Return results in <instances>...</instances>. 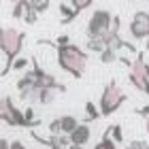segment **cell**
Listing matches in <instances>:
<instances>
[{
	"mask_svg": "<svg viewBox=\"0 0 149 149\" xmlns=\"http://www.w3.org/2000/svg\"><path fill=\"white\" fill-rule=\"evenodd\" d=\"M58 53V66L64 72L72 74L74 79H81L87 68V51H83L77 45H66V47H56Z\"/></svg>",
	"mask_w": 149,
	"mask_h": 149,
	"instance_id": "1",
	"label": "cell"
},
{
	"mask_svg": "<svg viewBox=\"0 0 149 149\" xmlns=\"http://www.w3.org/2000/svg\"><path fill=\"white\" fill-rule=\"evenodd\" d=\"M24 40H26V34L17 28H9L4 26L0 30V49H2V56H4V66H2V77L9 74V70L13 68L15 60L19 58L22 53V47H24Z\"/></svg>",
	"mask_w": 149,
	"mask_h": 149,
	"instance_id": "2",
	"label": "cell"
},
{
	"mask_svg": "<svg viewBox=\"0 0 149 149\" xmlns=\"http://www.w3.org/2000/svg\"><path fill=\"white\" fill-rule=\"evenodd\" d=\"M126 98H128V96L124 94V90L115 83V79L109 81V83L104 85L102 94H100V113H102V117H107V115H113L121 104L126 102Z\"/></svg>",
	"mask_w": 149,
	"mask_h": 149,
	"instance_id": "3",
	"label": "cell"
},
{
	"mask_svg": "<svg viewBox=\"0 0 149 149\" xmlns=\"http://www.w3.org/2000/svg\"><path fill=\"white\" fill-rule=\"evenodd\" d=\"M128 81H130V85H134L139 92H143V94L149 96V64H147L143 51H139L136 58H134L130 70H128Z\"/></svg>",
	"mask_w": 149,
	"mask_h": 149,
	"instance_id": "4",
	"label": "cell"
},
{
	"mask_svg": "<svg viewBox=\"0 0 149 149\" xmlns=\"http://www.w3.org/2000/svg\"><path fill=\"white\" fill-rule=\"evenodd\" d=\"M115 17L111 15V11L107 9H98L92 13L90 22H87V38H104L113 28Z\"/></svg>",
	"mask_w": 149,
	"mask_h": 149,
	"instance_id": "5",
	"label": "cell"
},
{
	"mask_svg": "<svg viewBox=\"0 0 149 149\" xmlns=\"http://www.w3.org/2000/svg\"><path fill=\"white\" fill-rule=\"evenodd\" d=\"M0 117L6 126H13V128H30V121L26 119V113L19 111L15 104H13V98L9 94H4L2 100H0ZM32 130V128H30Z\"/></svg>",
	"mask_w": 149,
	"mask_h": 149,
	"instance_id": "6",
	"label": "cell"
},
{
	"mask_svg": "<svg viewBox=\"0 0 149 149\" xmlns=\"http://www.w3.org/2000/svg\"><path fill=\"white\" fill-rule=\"evenodd\" d=\"M32 72H34V79H36V87H40V90H56V92L66 94V85L58 83V79L51 72L43 70V66L36 62V58H32Z\"/></svg>",
	"mask_w": 149,
	"mask_h": 149,
	"instance_id": "7",
	"label": "cell"
},
{
	"mask_svg": "<svg viewBox=\"0 0 149 149\" xmlns=\"http://www.w3.org/2000/svg\"><path fill=\"white\" fill-rule=\"evenodd\" d=\"M130 36L134 40L149 38V11H136L130 19Z\"/></svg>",
	"mask_w": 149,
	"mask_h": 149,
	"instance_id": "8",
	"label": "cell"
},
{
	"mask_svg": "<svg viewBox=\"0 0 149 149\" xmlns=\"http://www.w3.org/2000/svg\"><path fill=\"white\" fill-rule=\"evenodd\" d=\"M90 136H92V130H90V124H81L77 130H74L72 134H70V143L72 145H77V147H85L87 145V141H90Z\"/></svg>",
	"mask_w": 149,
	"mask_h": 149,
	"instance_id": "9",
	"label": "cell"
},
{
	"mask_svg": "<svg viewBox=\"0 0 149 149\" xmlns=\"http://www.w3.org/2000/svg\"><path fill=\"white\" fill-rule=\"evenodd\" d=\"M32 87H36V79H34V72H32V68H30V70H26L22 77H19L17 90L19 92H26V90H32Z\"/></svg>",
	"mask_w": 149,
	"mask_h": 149,
	"instance_id": "10",
	"label": "cell"
},
{
	"mask_svg": "<svg viewBox=\"0 0 149 149\" xmlns=\"http://www.w3.org/2000/svg\"><path fill=\"white\" fill-rule=\"evenodd\" d=\"M60 13H62V17H60L62 26H68L72 19H77V17H79V13L72 9V4H64V2H60Z\"/></svg>",
	"mask_w": 149,
	"mask_h": 149,
	"instance_id": "11",
	"label": "cell"
},
{
	"mask_svg": "<svg viewBox=\"0 0 149 149\" xmlns=\"http://www.w3.org/2000/svg\"><path fill=\"white\" fill-rule=\"evenodd\" d=\"M60 119H62V132L66 134V136H70V134L81 126V124H79V119L74 117V115H62Z\"/></svg>",
	"mask_w": 149,
	"mask_h": 149,
	"instance_id": "12",
	"label": "cell"
},
{
	"mask_svg": "<svg viewBox=\"0 0 149 149\" xmlns=\"http://www.w3.org/2000/svg\"><path fill=\"white\" fill-rule=\"evenodd\" d=\"M85 47H87V51L98 53V56H100L102 51H107V49H109V45H107V38H87Z\"/></svg>",
	"mask_w": 149,
	"mask_h": 149,
	"instance_id": "13",
	"label": "cell"
},
{
	"mask_svg": "<svg viewBox=\"0 0 149 149\" xmlns=\"http://www.w3.org/2000/svg\"><path fill=\"white\" fill-rule=\"evenodd\" d=\"M94 149H117V143H115V141L111 139V126L104 130L102 139H100V143L94 145Z\"/></svg>",
	"mask_w": 149,
	"mask_h": 149,
	"instance_id": "14",
	"label": "cell"
},
{
	"mask_svg": "<svg viewBox=\"0 0 149 149\" xmlns=\"http://www.w3.org/2000/svg\"><path fill=\"white\" fill-rule=\"evenodd\" d=\"M26 9H28V2H26V0H17V2L13 4V9H11L13 19H24L26 17Z\"/></svg>",
	"mask_w": 149,
	"mask_h": 149,
	"instance_id": "15",
	"label": "cell"
},
{
	"mask_svg": "<svg viewBox=\"0 0 149 149\" xmlns=\"http://www.w3.org/2000/svg\"><path fill=\"white\" fill-rule=\"evenodd\" d=\"M38 90H40V87H38ZM53 100H56V90H40L38 92V104L47 107V104H51Z\"/></svg>",
	"mask_w": 149,
	"mask_h": 149,
	"instance_id": "16",
	"label": "cell"
},
{
	"mask_svg": "<svg viewBox=\"0 0 149 149\" xmlns=\"http://www.w3.org/2000/svg\"><path fill=\"white\" fill-rule=\"evenodd\" d=\"M85 113H87V119H85V124H90V121L94 119H98V117H102V113H100V109L94 102H85Z\"/></svg>",
	"mask_w": 149,
	"mask_h": 149,
	"instance_id": "17",
	"label": "cell"
},
{
	"mask_svg": "<svg viewBox=\"0 0 149 149\" xmlns=\"http://www.w3.org/2000/svg\"><path fill=\"white\" fill-rule=\"evenodd\" d=\"M26 2H28V9H26V17H24V22H26V24H30V26H34V24L38 22V13L32 9L30 0H26Z\"/></svg>",
	"mask_w": 149,
	"mask_h": 149,
	"instance_id": "18",
	"label": "cell"
},
{
	"mask_svg": "<svg viewBox=\"0 0 149 149\" xmlns=\"http://www.w3.org/2000/svg\"><path fill=\"white\" fill-rule=\"evenodd\" d=\"M98 58H100V62H102V64H113L115 60H117V51L107 49V51H102V53H100Z\"/></svg>",
	"mask_w": 149,
	"mask_h": 149,
	"instance_id": "19",
	"label": "cell"
},
{
	"mask_svg": "<svg viewBox=\"0 0 149 149\" xmlns=\"http://www.w3.org/2000/svg\"><path fill=\"white\" fill-rule=\"evenodd\" d=\"M111 139H113L117 145L124 143V132H121V126H119V124H113V126H111Z\"/></svg>",
	"mask_w": 149,
	"mask_h": 149,
	"instance_id": "20",
	"label": "cell"
},
{
	"mask_svg": "<svg viewBox=\"0 0 149 149\" xmlns=\"http://www.w3.org/2000/svg\"><path fill=\"white\" fill-rule=\"evenodd\" d=\"M30 4H32V9H34L38 15L49 9V0H40V2H38V0H30Z\"/></svg>",
	"mask_w": 149,
	"mask_h": 149,
	"instance_id": "21",
	"label": "cell"
},
{
	"mask_svg": "<svg viewBox=\"0 0 149 149\" xmlns=\"http://www.w3.org/2000/svg\"><path fill=\"white\" fill-rule=\"evenodd\" d=\"M49 132H51V136H58V134H64L62 132V119H53L51 124H49Z\"/></svg>",
	"mask_w": 149,
	"mask_h": 149,
	"instance_id": "22",
	"label": "cell"
},
{
	"mask_svg": "<svg viewBox=\"0 0 149 149\" xmlns=\"http://www.w3.org/2000/svg\"><path fill=\"white\" fill-rule=\"evenodd\" d=\"M70 4H72V9L77 11V13H81L83 9H87V6H92V2H90V0H72Z\"/></svg>",
	"mask_w": 149,
	"mask_h": 149,
	"instance_id": "23",
	"label": "cell"
},
{
	"mask_svg": "<svg viewBox=\"0 0 149 149\" xmlns=\"http://www.w3.org/2000/svg\"><path fill=\"white\" fill-rule=\"evenodd\" d=\"M28 64H30V62H28L26 58H17V60H15V64H13V70H24Z\"/></svg>",
	"mask_w": 149,
	"mask_h": 149,
	"instance_id": "24",
	"label": "cell"
},
{
	"mask_svg": "<svg viewBox=\"0 0 149 149\" xmlns=\"http://www.w3.org/2000/svg\"><path fill=\"white\" fill-rule=\"evenodd\" d=\"M136 115H143V117H147L149 119V104H145V107H139L136 111H134Z\"/></svg>",
	"mask_w": 149,
	"mask_h": 149,
	"instance_id": "25",
	"label": "cell"
},
{
	"mask_svg": "<svg viewBox=\"0 0 149 149\" xmlns=\"http://www.w3.org/2000/svg\"><path fill=\"white\" fill-rule=\"evenodd\" d=\"M11 145H13V143H11L9 139H4V136L0 139V149H11Z\"/></svg>",
	"mask_w": 149,
	"mask_h": 149,
	"instance_id": "26",
	"label": "cell"
},
{
	"mask_svg": "<svg viewBox=\"0 0 149 149\" xmlns=\"http://www.w3.org/2000/svg\"><path fill=\"white\" fill-rule=\"evenodd\" d=\"M11 149H28L22 141H13V145H11Z\"/></svg>",
	"mask_w": 149,
	"mask_h": 149,
	"instance_id": "27",
	"label": "cell"
},
{
	"mask_svg": "<svg viewBox=\"0 0 149 149\" xmlns=\"http://www.w3.org/2000/svg\"><path fill=\"white\" fill-rule=\"evenodd\" d=\"M145 51H149V38L145 40Z\"/></svg>",
	"mask_w": 149,
	"mask_h": 149,
	"instance_id": "28",
	"label": "cell"
},
{
	"mask_svg": "<svg viewBox=\"0 0 149 149\" xmlns=\"http://www.w3.org/2000/svg\"><path fill=\"white\" fill-rule=\"evenodd\" d=\"M68 149H83V147H77V145H70Z\"/></svg>",
	"mask_w": 149,
	"mask_h": 149,
	"instance_id": "29",
	"label": "cell"
},
{
	"mask_svg": "<svg viewBox=\"0 0 149 149\" xmlns=\"http://www.w3.org/2000/svg\"><path fill=\"white\" fill-rule=\"evenodd\" d=\"M145 128H147V134H149V119H147V124H145Z\"/></svg>",
	"mask_w": 149,
	"mask_h": 149,
	"instance_id": "30",
	"label": "cell"
},
{
	"mask_svg": "<svg viewBox=\"0 0 149 149\" xmlns=\"http://www.w3.org/2000/svg\"><path fill=\"white\" fill-rule=\"evenodd\" d=\"M143 149H149V143H143Z\"/></svg>",
	"mask_w": 149,
	"mask_h": 149,
	"instance_id": "31",
	"label": "cell"
}]
</instances>
